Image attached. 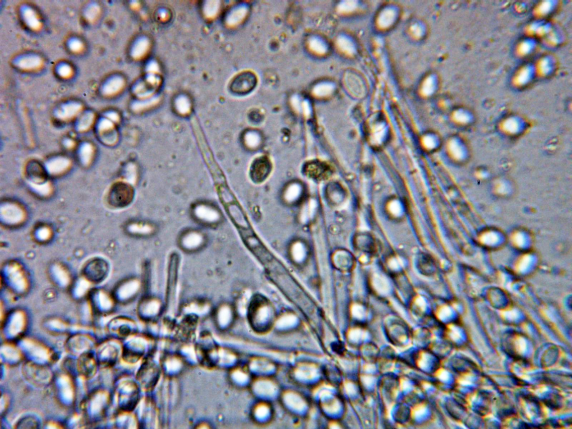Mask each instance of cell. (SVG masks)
Segmentation results:
<instances>
[{
	"label": "cell",
	"instance_id": "obj_1",
	"mask_svg": "<svg viewBox=\"0 0 572 429\" xmlns=\"http://www.w3.org/2000/svg\"><path fill=\"white\" fill-rule=\"evenodd\" d=\"M287 256L290 262L298 268L305 267L309 263L311 250L309 243L305 239L297 238L289 243Z\"/></svg>",
	"mask_w": 572,
	"mask_h": 429
},
{
	"label": "cell",
	"instance_id": "obj_2",
	"mask_svg": "<svg viewBox=\"0 0 572 429\" xmlns=\"http://www.w3.org/2000/svg\"><path fill=\"white\" fill-rule=\"evenodd\" d=\"M98 362L94 355L89 351L82 353L77 360V369L80 375L86 379H91L96 374Z\"/></svg>",
	"mask_w": 572,
	"mask_h": 429
},
{
	"label": "cell",
	"instance_id": "obj_3",
	"mask_svg": "<svg viewBox=\"0 0 572 429\" xmlns=\"http://www.w3.org/2000/svg\"><path fill=\"white\" fill-rule=\"evenodd\" d=\"M419 142L422 150L424 152L434 153L439 148L440 141L434 133H426L421 135Z\"/></svg>",
	"mask_w": 572,
	"mask_h": 429
},
{
	"label": "cell",
	"instance_id": "obj_4",
	"mask_svg": "<svg viewBox=\"0 0 572 429\" xmlns=\"http://www.w3.org/2000/svg\"><path fill=\"white\" fill-rule=\"evenodd\" d=\"M231 206H232L229 208V213L234 223L241 229L244 230L250 229V225H249L246 216L244 214L240 207L237 205Z\"/></svg>",
	"mask_w": 572,
	"mask_h": 429
},
{
	"label": "cell",
	"instance_id": "obj_5",
	"mask_svg": "<svg viewBox=\"0 0 572 429\" xmlns=\"http://www.w3.org/2000/svg\"><path fill=\"white\" fill-rule=\"evenodd\" d=\"M386 211L392 218H400L403 212V205L400 198L393 196L390 197L386 202Z\"/></svg>",
	"mask_w": 572,
	"mask_h": 429
},
{
	"label": "cell",
	"instance_id": "obj_6",
	"mask_svg": "<svg viewBox=\"0 0 572 429\" xmlns=\"http://www.w3.org/2000/svg\"><path fill=\"white\" fill-rule=\"evenodd\" d=\"M17 428H38V422L32 417H27L17 423Z\"/></svg>",
	"mask_w": 572,
	"mask_h": 429
},
{
	"label": "cell",
	"instance_id": "obj_7",
	"mask_svg": "<svg viewBox=\"0 0 572 429\" xmlns=\"http://www.w3.org/2000/svg\"><path fill=\"white\" fill-rule=\"evenodd\" d=\"M329 89L330 88L327 87L326 85H321L317 86V88L315 89V91H316V93L320 94V95H324V94H326L327 92L329 91Z\"/></svg>",
	"mask_w": 572,
	"mask_h": 429
}]
</instances>
